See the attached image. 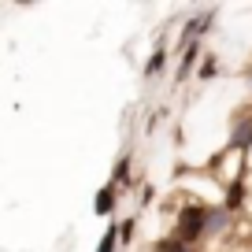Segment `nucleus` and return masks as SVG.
I'll return each instance as SVG.
<instances>
[{
	"label": "nucleus",
	"instance_id": "obj_6",
	"mask_svg": "<svg viewBox=\"0 0 252 252\" xmlns=\"http://www.w3.org/2000/svg\"><path fill=\"white\" fill-rule=\"evenodd\" d=\"M200 56H204V48H200V41H193L189 48H182V56H178V71H174V82H186L189 74L197 71V63H200Z\"/></svg>",
	"mask_w": 252,
	"mask_h": 252
},
{
	"label": "nucleus",
	"instance_id": "obj_1",
	"mask_svg": "<svg viewBox=\"0 0 252 252\" xmlns=\"http://www.w3.org/2000/svg\"><path fill=\"white\" fill-rule=\"evenodd\" d=\"M204 226H208V204L197 197H189L186 204L174 208V226L171 234L178 237L182 245H189V249H200V241H204Z\"/></svg>",
	"mask_w": 252,
	"mask_h": 252
},
{
	"label": "nucleus",
	"instance_id": "obj_4",
	"mask_svg": "<svg viewBox=\"0 0 252 252\" xmlns=\"http://www.w3.org/2000/svg\"><path fill=\"white\" fill-rule=\"evenodd\" d=\"M230 226H234V215H230L222 204H208V226H204V234L208 237H222V234H230Z\"/></svg>",
	"mask_w": 252,
	"mask_h": 252
},
{
	"label": "nucleus",
	"instance_id": "obj_10",
	"mask_svg": "<svg viewBox=\"0 0 252 252\" xmlns=\"http://www.w3.org/2000/svg\"><path fill=\"white\" fill-rule=\"evenodd\" d=\"M215 74H219V56L215 52H204L197 63V82H212Z\"/></svg>",
	"mask_w": 252,
	"mask_h": 252
},
{
	"label": "nucleus",
	"instance_id": "obj_12",
	"mask_svg": "<svg viewBox=\"0 0 252 252\" xmlns=\"http://www.w3.org/2000/svg\"><path fill=\"white\" fill-rule=\"evenodd\" d=\"M152 252H197V249H189V245H182L174 234H163L156 245H152Z\"/></svg>",
	"mask_w": 252,
	"mask_h": 252
},
{
	"label": "nucleus",
	"instance_id": "obj_11",
	"mask_svg": "<svg viewBox=\"0 0 252 252\" xmlns=\"http://www.w3.org/2000/svg\"><path fill=\"white\" fill-rule=\"evenodd\" d=\"M96 252H119V222L111 219L108 230L100 234V241H96Z\"/></svg>",
	"mask_w": 252,
	"mask_h": 252
},
{
	"label": "nucleus",
	"instance_id": "obj_3",
	"mask_svg": "<svg viewBox=\"0 0 252 252\" xmlns=\"http://www.w3.org/2000/svg\"><path fill=\"white\" fill-rule=\"evenodd\" d=\"M226 149H237V152L252 149V111H241V115L234 119V130H230Z\"/></svg>",
	"mask_w": 252,
	"mask_h": 252
},
{
	"label": "nucleus",
	"instance_id": "obj_5",
	"mask_svg": "<svg viewBox=\"0 0 252 252\" xmlns=\"http://www.w3.org/2000/svg\"><path fill=\"white\" fill-rule=\"evenodd\" d=\"M111 186L115 189H126V186H137L134 182V152H123V156L115 159V167H111Z\"/></svg>",
	"mask_w": 252,
	"mask_h": 252
},
{
	"label": "nucleus",
	"instance_id": "obj_9",
	"mask_svg": "<svg viewBox=\"0 0 252 252\" xmlns=\"http://www.w3.org/2000/svg\"><path fill=\"white\" fill-rule=\"evenodd\" d=\"M167 60H171V52H167L163 37H159V45L152 48V56H149V63H145V71H141V74H145L149 82H152V78H159V74L167 71Z\"/></svg>",
	"mask_w": 252,
	"mask_h": 252
},
{
	"label": "nucleus",
	"instance_id": "obj_8",
	"mask_svg": "<svg viewBox=\"0 0 252 252\" xmlns=\"http://www.w3.org/2000/svg\"><path fill=\"white\" fill-rule=\"evenodd\" d=\"M115 204H119V189L111 186V182H104V186L96 189V197H93V212L100 215V219H111V215H115Z\"/></svg>",
	"mask_w": 252,
	"mask_h": 252
},
{
	"label": "nucleus",
	"instance_id": "obj_7",
	"mask_svg": "<svg viewBox=\"0 0 252 252\" xmlns=\"http://www.w3.org/2000/svg\"><path fill=\"white\" fill-rule=\"evenodd\" d=\"M245 200H249V186H245V178H237V182H230V186L222 189V200H219V204L226 208L230 215H237L245 208Z\"/></svg>",
	"mask_w": 252,
	"mask_h": 252
},
{
	"label": "nucleus",
	"instance_id": "obj_2",
	"mask_svg": "<svg viewBox=\"0 0 252 252\" xmlns=\"http://www.w3.org/2000/svg\"><path fill=\"white\" fill-rule=\"evenodd\" d=\"M212 23H215V11H212V8H208L204 15H193V19L186 23V30H182V37H178V48H189L193 41H200L208 30H212Z\"/></svg>",
	"mask_w": 252,
	"mask_h": 252
},
{
	"label": "nucleus",
	"instance_id": "obj_13",
	"mask_svg": "<svg viewBox=\"0 0 252 252\" xmlns=\"http://www.w3.org/2000/svg\"><path fill=\"white\" fill-rule=\"evenodd\" d=\"M134 234H137V215H126V219L119 222V249L134 241Z\"/></svg>",
	"mask_w": 252,
	"mask_h": 252
},
{
	"label": "nucleus",
	"instance_id": "obj_14",
	"mask_svg": "<svg viewBox=\"0 0 252 252\" xmlns=\"http://www.w3.org/2000/svg\"><path fill=\"white\" fill-rule=\"evenodd\" d=\"M249 82H252V71H249Z\"/></svg>",
	"mask_w": 252,
	"mask_h": 252
}]
</instances>
